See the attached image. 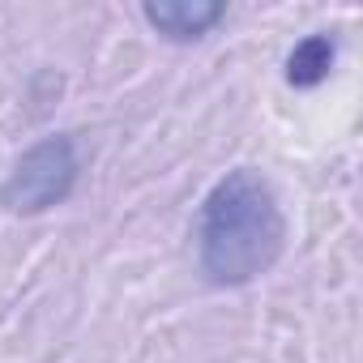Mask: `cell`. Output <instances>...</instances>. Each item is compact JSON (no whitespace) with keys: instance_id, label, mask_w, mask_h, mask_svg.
<instances>
[{"instance_id":"cell-1","label":"cell","mask_w":363,"mask_h":363,"mask_svg":"<svg viewBox=\"0 0 363 363\" xmlns=\"http://www.w3.org/2000/svg\"><path fill=\"white\" fill-rule=\"evenodd\" d=\"M286 248V218L269 179L252 167L223 175L197 218V261L214 286H248Z\"/></svg>"},{"instance_id":"cell-2","label":"cell","mask_w":363,"mask_h":363,"mask_svg":"<svg viewBox=\"0 0 363 363\" xmlns=\"http://www.w3.org/2000/svg\"><path fill=\"white\" fill-rule=\"evenodd\" d=\"M77 175H82V158H77L73 137L69 133L43 137L5 175V184H0V206L9 214H48V210H56L60 201L73 197Z\"/></svg>"},{"instance_id":"cell-3","label":"cell","mask_w":363,"mask_h":363,"mask_svg":"<svg viewBox=\"0 0 363 363\" xmlns=\"http://www.w3.org/2000/svg\"><path fill=\"white\" fill-rule=\"evenodd\" d=\"M227 18V5H189V0H175V5H145V22L167 35V39H201L206 30H214Z\"/></svg>"},{"instance_id":"cell-4","label":"cell","mask_w":363,"mask_h":363,"mask_svg":"<svg viewBox=\"0 0 363 363\" xmlns=\"http://www.w3.org/2000/svg\"><path fill=\"white\" fill-rule=\"evenodd\" d=\"M333 56H337V48H333L329 35H308V39L295 43V52L286 56V82L299 86V90L320 86V82L329 77V69H333Z\"/></svg>"}]
</instances>
